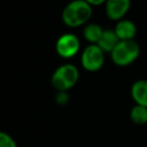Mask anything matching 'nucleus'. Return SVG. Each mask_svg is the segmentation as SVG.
Returning <instances> with one entry per match:
<instances>
[{
	"label": "nucleus",
	"mask_w": 147,
	"mask_h": 147,
	"mask_svg": "<svg viewBox=\"0 0 147 147\" xmlns=\"http://www.w3.org/2000/svg\"><path fill=\"white\" fill-rule=\"evenodd\" d=\"M92 6L85 0H74L62 10V22L69 28H78L86 24L92 17Z\"/></svg>",
	"instance_id": "obj_1"
},
{
	"label": "nucleus",
	"mask_w": 147,
	"mask_h": 147,
	"mask_svg": "<svg viewBox=\"0 0 147 147\" xmlns=\"http://www.w3.org/2000/svg\"><path fill=\"white\" fill-rule=\"evenodd\" d=\"M78 78H79L78 69L74 64L64 63L59 68H56V70L53 72L51 83L56 91L68 92L71 87L76 85Z\"/></svg>",
	"instance_id": "obj_2"
},
{
	"label": "nucleus",
	"mask_w": 147,
	"mask_h": 147,
	"mask_svg": "<svg viewBox=\"0 0 147 147\" xmlns=\"http://www.w3.org/2000/svg\"><path fill=\"white\" fill-rule=\"evenodd\" d=\"M140 54L139 44L132 40H121L114 51L110 53L113 62L118 67H126L133 63Z\"/></svg>",
	"instance_id": "obj_3"
},
{
	"label": "nucleus",
	"mask_w": 147,
	"mask_h": 147,
	"mask_svg": "<svg viewBox=\"0 0 147 147\" xmlns=\"http://www.w3.org/2000/svg\"><path fill=\"white\" fill-rule=\"evenodd\" d=\"M105 52L98 46L90 44L82 53L80 62L86 71L95 72L99 71L105 63Z\"/></svg>",
	"instance_id": "obj_4"
},
{
	"label": "nucleus",
	"mask_w": 147,
	"mask_h": 147,
	"mask_svg": "<svg viewBox=\"0 0 147 147\" xmlns=\"http://www.w3.org/2000/svg\"><path fill=\"white\" fill-rule=\"evenodd\" d=\"M80 48L79 39L74 33H64L59 37L55 44V51L63 59L74 57Z\"/></svg>",
	"instance_id": "obj_5"
},
{
	"label": "nucleus",
	"mask_w": 147,
	"mask_h": 147,
	"mask_svg": "<svg viewBox=\"0 0 147 147\" xmlns=\"http://www.w3.org/2000/svg\"><path fill=\"white\" fill-rule=\"evenodd\" d=\"M106 15L111 21H121L131 7V0H107Z\"/></svg>",
	"instance_id": "obj_6"
},
{
	"label": "nucleus",
	"mask_w": 147,
	"mask_h": 147,
	"mask_svg": "<svg viewBox=\"0 0 147 147\" xmlns=\"http://www.w3.org/2000/svg\"><path fill=\"white\" fill-rule=\"evenodd\" d=\"M114 31L119 40H132L137 34V26L130 20H121L116 23Z\"/></svg>",
	"instance_id": "obj_7"
},
{
	"label": "nucleus",
	"mask_w": 147,
	"mask_h": 147,
	"mask_svg": "<svg viewBox=\"0 0 147 147\" xmlns=\"http://www.w3.org/2000/svg\"><path fill=\"white\" fill-rule=\"evenodd\" d=\"M131 96L136 105L147 107V80L138 79L131 86Z\"/></svg>",
	"instance_id": "obj_8"
},
{
	"label": "nucleus",
	"mask_w": 147,
	"mask_h": 147,
	"mask_svg": "<svg viewBox=\"0 0 147 147\" xmlns=\"http://www.w3.org/2000/svg\"><path fill=\"white\" fill-rule=\"evenodd\" d=\"M121 40L118 39L117 34L115 33L114 30H105L103 31V34L100 39V41L96 44L105 53H111L114 51V48L117 46V44Z\"/></svg>",
	"instance_id": "obj_9"
},
{
	"label": "nucleus",
	"mask_w": 147,
	"mask_h": 147,
	"mask_svg": "<svg viewBox=\"0 0 147 147\" xmlns=\"http://www.w3.org/2000/svg\"><path fill=\"white\" fill-rule=\"evenodd\" d=\"M103 29L96 24V23H88L85 25L84 28V31H83V34H84V38L86 41H88L90 44H93V45H96L102 34H103Z\"/></svg>",
	"instance_id": "obj_10"
},
{
	"label": "nucleus",
	"mask_w": 147,
	"mask_h": 147,
	"mask_svg": "<svg viewBox=\"0 0 147 147\" xmlns=\"http://www.w3.org/2000/svg\"><path fill=\"white\" fill-rule=\"evenodd\" d=\"M130 118L137 125H144L147 123V107L136 105L130 110Z\"/></svg>",
	"instance_id": "obj_11"
},
{
	"label": "nucleus",
	"mask_w": 147,
	"mask_h": 147,
	"mask_svg": "<svg viewBox=\"0 0 147 147\" xmlns=\"http://www.w3.org/2000/svg\"><path fill=\"white\" fill-rule=\"evenodd\" d=\"M0 147H17L15 140L6 132H0Z\"/></svg>",
	"instance_id": "obj_12"
},
{
	"label": "nucleus",
	"mask_w": 147,
	"mask_h": 147,
	"mask_svg": "<svg viewBox=\"0 0 147 147\" xmlns=\"http://www.w3.org/2000/svg\"><path fill=\"white\" fill-rule=\"evenodd\" d=\"M69 100V96H68V93L67 92H62V91H57V94L55 96V101L61 105V106H64Z\"/></svg>",
	"instance_id": "obj_13"
},
{
	"label": "nucleus",
	"mask_w": 147,
	"mask_h": 147,
	"mask_svg": "<svg viewBox=\"0 0 147 147\" xmlns=\"http://www.w3.org/2000/svg\"><path fill=\"white\" fill-rule=\"evenodd\" d=\"M88 5H91L92 7L93 6H100V5H102V3H106V1L107 0H85Z\"/></svg>",
	"instance_id": "obj_14"
}]
</instances>
